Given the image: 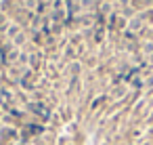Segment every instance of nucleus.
Listing matches in <instances>:
<instances>
[{"mask_svg":"<svg viewBox=\"0 0 153 145\" xmlns=\"http://www.w3.org/2000/svg\"><path fill=\"white\" fill-rule=\"evenodd\" d=\"M0 32V145H153V40L107 23Z\"/></svg>","mask_w":153,"mask_h":145,"instance_id":"obj_1","label":"nucleus"},{"mask_svg":"<svg viewBox=\"0 0 153 145\" xmlns=\"http://www.w3.org/2000/svg\"><path fill=\"white\" fill-rule=\"evenodd\" d=\"M120 2H122V4H124V7H128V4H126V2H128V0H120Z\"/></svg>","mask_w":153,"mask_h":145,"instance_id":"obj_2","label":"nucleus"}]
</instances>
